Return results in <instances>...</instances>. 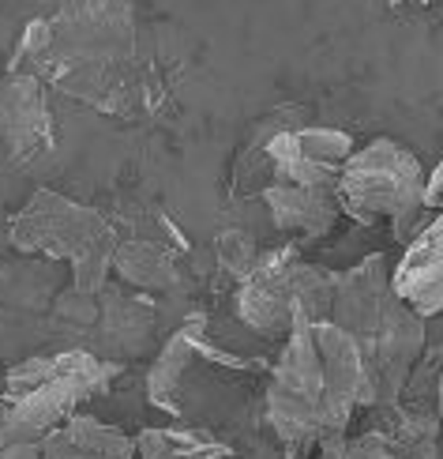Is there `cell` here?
I'll list each match as a JSON object with an SVG mask.
<instances>
[{
	"mask_svg": "<svg viewBox=\"0 0 443 459\" xmlns=\"http://www.w3.org/2000/svg\"><path fill=\"white\" fill-rule=\"evenodd\" d=\"M8 238L23 253H42L49 260H72V286L83 294H98L113 272L117 230L98 212L72 204L56 193H34V200L12 219Z\"/></svg>",
	"mask_w": 443,
	"mask_h": 459,
	"instance_id": "1",
	"label": "cell"
},
{
	"mask_svg": "<svg viewBox=\"0 0 443 459\" xmlns=\"http://www.w3.org/2000/svg\"><path fill=\"white\" fill-rule=\"evenodd\" d=\"M425 169L406 147L395 140H372L369 147L354 151L338 174V204L357 222L391 219L398 238H413L421 230L425 207Z\"/></svg>",
	"mask_w": 443,
	"mask_h": 459,
	"instance_id": "2",
	"label": "cell"
},
{
	"mask_svg": "<svg viewBox=\"0 0 443 459\" xmlns=\"http://www.w3.org/2000/svg\"><path fill=\"white\" fill-rule=\"evenodd\" d=\"M267 422L275 426L290 452L323 441L327 388L312 320H294V328L282 339V358L275 366L271 388H267Z\"/></svg>",
	"mask_w": 443,
	"mask_h": 459,
	"instance_id": "3",
	"label": "cell"
},
{
	"mask_svg": "<svg viewBox=\"0 0 443 459\" xmlns=\"http://www.w3.org/2000/svg\"><path fill=\"white\" fill-rule=\"evenodd\" d=\"M0 143L15 162H30L53 147V117L42 80L8 72L0 83Z\"/></svg>",
	"mask_w": 443,
	"mask_h": 459,
	"instance_id": "4",
	"label": "cell"
},
{
	"mask_svg": "<svg viewBox=\"0 0 443 459\" xmlns=\"http://www.w3.org/2000/svg\"><path fill=\"white\" fill-rule=\"evenodd\" d=\"M391 298H395V286H391L388 260L369 256L350 275H338V290H335L331 316L327 320L338 324L342 332H350L357 342H369Z\"/></svg>",
	"mask_w": 443,
	"mask_h": 459,
	"instance_id": "5",
	"label": "cell"
},
{
	"mask_svg": "<svg viewBox=\"0 0 443 459\" xmlns=\"http://www.w3.org/2000/svg\"><path fill=\"white\" fill-rule=\"evenodd\" d=\"M391 286L421 316L443 309V212H436L432 222L410 238L406 256L391 272Z\"/></svg>",
	"mask_w": 443,
	"mask_h": 459,
	"instance_id": "6",
	"label": "cell"
},
{
	"mask_svg": "<svg viewBox=\"0 0 443 459\" xmlns=\"http://www.w3.org/2000/svg\"><path fill=\"white\" fill-rule=\"evenodd\" d=\"M263 204L278 230H297V234H327L342 212L335 185H271Z\"/></svg>",
	"mask_w": 443,
	"mask_h": 459,
	"instance_id": "7",
	"label": "cell"
},
{
	"mask_svg": "<svg viewBox=\"0 0 443 459\" xmlns=\"http://www.w3.org/2000/svg\"><path fill=\"white\" fill-rule=\"evenodd\" d=\"M136 441L121 429L94 422L87 414H72L64 426L42 437V459H132Z\"/></svg>",
	"mask_w": 443,
	"mask_h": 459,
	"instance_id": "8",
	"label": "cell"
},
{
	"mask_svg": "<svg viewBox=\"0 0 443 459\" xmlns=\"http://www.w3.org/2000/svg\"><path fill=\"white\" fill-rule=\"evenodd\" d=\"M207 328L203 320L196 324H184V328L166 342L162 358L154 361V369L147 377V395L154 407H162L166 414L181 418L184 414V377L196 361V347H200V332Z\"/></svg>",
	"mask_w": 443,
	"mask_h": 459,
	"instance_id": "9",
	"label": "cell"
},
{
	"mask_svg": "<svg viewBox=\"0 0 443 459\" xmlns=\"http://www.w3.org/2000/svg\"><path fill=\"white\" fill-rule=\"evenodd\" d=\"M113 272L136 286V290H169L177 282L181 267H177V253L162 238H132V241H117Z\"/></svg>",
	"mask_w": 443,
	"mask_h": 459,
	"instance_id": "10",
	"label": "cell"
},
{
	"mask_svg": "<svg viewBox=\"0 0 443 459\" xmlns=\"http://www.w3.org/2000/svg\"><path fill=\"white\" fill-rule=\"evenodd\" d=\"M140 459H234V448L203 429H143L136 441Z\"/></svg>",
	"mask_w": 443,
	"mask_h": 459,
	"instance_id": "11",
	"label": "cell"
},
{
	"mask_svg": "<svg viewBox=\"0 0 443 459\" xmlns=\"http://www.w3.org/2000/svg\"><path fill=\"white\" fill-rule=\"evenodd\" d=\"M154 309L143 298H124V294H109L102 298V316H98V332L102 342L117 351H136L143 347V339L150 335Z\"/></svg>",
	"mask_w": 443,
	"mask_h": 459,
	"instance_id": "12",
	"label": "cell"
},
{
	"mask_svg": "<svg viewBox=\"0 0 443 459\" xmlns=\"http://www.w3.org/2000/svg\"><path fill=\"white\" fill-rule=\"evenodd\" d=\"M218 264L226 267V272L229 275H234V279H248V275H252L256 272V267H260V253H256V241L252 238H248L244 234V230H226V234H218Z\"/></svg>",
	"mask_w": 443,
	"mask_h": 459,
	"instance_id": "13",
	"label": "cell"
},
{
	"mask_svg": "<svg viewBox=\"0 0 443 459\" xmlns=\"http://www.w3.org/2000/svg\"><path fill=\"white\" fill-rule=\"evenodd\" d=\"M319 452H323L319 459H398L391 433H364L357 441H345L342 437V441L327 445Z\"/></svg>",
	"mask_w": 443,
	"mask_h": 459,
	"instance_id": "14",
	"label": "cell"
},
{
	"mask_svg": "<svg viewBox=\"0 0 443 459\" xmlns=\"http://www.w3.org/2000/svg\"><path fill=\"white\" fill-rule=\"evenodd\" d=\"M425 207L429 212H443V162L432 169V178L425 181Z\"/></svg>",
	"mask_w": 443,
	"mask_h": 459,
	"instance_id": "15",
	"label": "cell"
},
{
	"mask_svg": "<svg viewBox=\"0 0 443 459\" xmlns=\"http://www.w3.org/2000/svg\"><path fill=\"white\" fill-rule=\"evenodd\" d=\"M0 459H42V441H30V445H12V448H0Z\"/></svg>",
	"mask_w": 443,
	"mask_h": 459,
	"instance_id": "16",
	"label": "cell"
},
{
	"mask_svg": "<svg viewBox=\"0 0 443 459\" xmlns=\"http://www.w3.org/2000/svg\"><path fill=\"white\" fill-rule=\"evenodd\" d=\"M436 414H439V422H443V369L436 373Z\"/></svg>",
	"mask_w": 443,
	"mask_h": 459,
	"instance_id": "17",
	"label": "cell"
}]
</instances>
